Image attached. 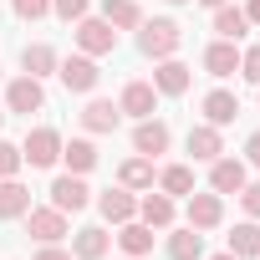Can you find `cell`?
Wrapping results in <instances>:
<instances>
[{"mask_svg": "<svg viewBox=\"0 0 260 260\" xmlns=\"http://www.w3.org/2000/svg\"><path fill=\"white\" fill-rule=\"evenodd\" d=\"M179 46H184V31H179V21L174 16H143V26H138V51L148 56V61H164V56H179Z\"/></svg>", "mask_w": 260, "mask_h": 260, "instance_id": "obj_1", "label": "cell"}, {"mask_svg": "<svg viewBox=\"0 0 260 260\" xmlns=\"http://www.w3.org/2000/svg\"><path fill=\"white\" fill-rule=\"evenodd\" d=\"M56 77H61V87H67V92H77V97H92V92H97V82H102V67H97V56L77 51V56H61Z\"/></svg>", "mask_w": 260, "mask_h": 260, "instance_id": "obj_2", "label": "cell"}, {"mask_svg": "<svg viewBox=\"0 0 260 260\" xmlns=\"http://www.w3.org/2000/svg\"><path fill=\"white\" fill-rule=\"evenodd\" d=\"M21 219H26V235H31L36 245H61V240L72 235V219H67L56 204H46V209H26Z\"/></svg>", "mask_w": 260, "mask_h": 260, "instance_id": "obj_3", "label": "cell"}, {"mask_svg": "<svg viewBox=\"0 0 260 260\" xmlns=\"http://www.w3.org/2000/svg\"><path fill=\"white\" fill-rule=\"evenodd\" d=\"M72 41H77V51H87V56H112V51H117V31H112L102 16H82L77 31H72Z\"/></svg>", "mask_w": 260, "mask_h": 260, "instance_id": "obj_4", "label": "cell"}, {"mask_svg": "<svg viewBox=\"0 0 260 260\" xmlns=\"http://www.w3.org/2000/svg\"><path fill=\"white\" fill-rule=\"evenodd\" d=\"M21 158L31 169H56L61 164V133H56V127H31L26 143H21Z\"/></svg>", "mask_w": 260, "mask_h": 260, "instance_id": "obj_5", "label": "cell"}, {"mask_svg": "<svg viewBox=\"0 0 260 260\" xmlns=\"http://www.w3.org/2000/svg\"><path fill=\"white\" fill-rule=\"evenodd\" d=\"M184 219H189L199 235L219 230V224H224V194H214V189H209V194H199V189H194V194L184 199Z\"/></svg>", "mask_w": 260, "mask_h": 260, "instance_id": "obj_6", "label": "cell"}, {"mask_svg": "<svg viewBox=\"0 0 260 260\" xmlns=\"http://www.w3.org/2000/svg\"><path fill=\"white\" fill-rule=\"evenodd\" d=\"M46 194H51V204H56L61 214H82V209L92 204V189H87V179H82V174H56Z\"/></svg>", "mask_w": 260, "mask_h": 260, "instance_id": "obj_7", "label": "cell"}, {"mask_svg": "<svg viewBox=\"0 0 260 260\" xmlns=\"http://www.w3.org/2000/svg\"><path fill=\"white\" fill-rule=\"evenodd\" d=\"M46 107V87H41V77H16L11 87H6V112H21V117H31V112H41Z\"/></svg>", "mask_w": 260, "mask_h": 260, "instance_id": "obj_8", "label": "cell"}, {"mask_svg": "<svg viewBox=\"0 0 260 260\" xmlns=\"http://www.w3.org/2000/svg\"><path fill=\"white\" fill-rule=\"evenodd\" d=\"M153 87H158V97H184L189 87H194V72L179 61V56H164V61H153V77H148Z\"/></svg>", "mask_w": 260, "mask_h": 260, "instance_id": "obj_9", "label": "cell"}, {"mask_svg": "<svg viewBox=\"0 0 260 260\" xmlns=\"http://www.w3.org/2000/svg\"><path fill=\"white\" fill-rule=\"evenodd\" d=\"M245 184H250V164H245V158L219 153V158L209 164V189H214V194H240Z\"/></svg>", "mask_w": 260, "mask_h": 260, "instance_id": "obj_10", "label": "cell"}, {"mask_svg": "<svg viewBox=\"0 0 260 260\" xmlns=\"http://www.w3.org/2000/svg\"><path fill=\"white\" fill-rule=\"evenodd\" d=\"M117 107H122V117H133V122H143V117H153L158 112V87L153 82H127L122 87V97H117Z\"/></svg>", "mask_w": 260, "mask_h": 260, "instance_id": "obj_11", "label": "cell"}, {"mask_svg": "<svg viewBox=\"0 0 260 260\" xmlns=\"http://www.w3.org/2000/svg\"><path fill=\"white\" fill-rule=\"evenodd\" d=\"M97 214H102L107 224H127V219H138V194H133V189H122V184H112V189L97 194Z\"/></svg>", "mask_w": 260, "mask_h": 260, "instance_id": "obj_12", "label": "cell"}, {"mask_svg": "<svg viewBox=\"0 0 260 260\" xmlns=\"http://www.w3.org/2000/svg\"><path fill=\"white\" fill-rule=\"evenodd\" d=\"M169 143H174V133H169V122H164V117H143V122L133 127V153H143V158L169 153Z\"/></svg>", "mask_w": 260, "mask_h": 260, "instance_id": "obj_13", "label": "cell"}, {"mask_svg": "<svg viewBox=\"0 0 260 260\" xmlns=\"http://www.w3.org/2000/svg\"><path fill=\"white\" fill-rule=\"evenodd\" d=\"M199 112H204V122L230 127V122L240 117V97H235L230 87H214V92H204V97H199Z\"/></svg>", "mask_w": 260, "mask_h": 260, "instance_id": "obj_14", "label": "cell"}, {"mask_svg": "<svg viewBox=\"0 0 260 260\" xmlns=\"http://www.w3.org/2000/svg\"><path fill=\"white\" fill-rule=\"evenodd\" d=\"M67 240H72V260H102V255L112 250V235H107L102 224H82V230H72Z\"/></svg>", "mask_w": 260, "mask_h": 260, "instance_id": "obj_15", "label": "cell"}, {"mask_svg": "<svg viewBox=\"0 0 260 260\" xmlns=\"http://www.w3.org/2000/svg\"><path fill=\"white\" fill-rule=\"evenodd\" d=\"M204 72L219 77V82L235 77V72H240V41H219V36H214V41L204 46Z\"/></svg>", "mask_w": 260, "mask_h": 260, "instance_id": "obj_16", "label": "cell"}, {"mask_svg": "<svg viewBox=\"0 0 260 260\" xmlns=\"http://www.w3.org/2000/svg\"><path fill=\"white\" fill-rule=\"evenodd\" d=\"M138 219H143L148 230H174V199H169L164 189H143V199H138Z\"/></svg>", "mask_w": 260, "mask_h": 260, "instance_id": "obj_17", "label": "cell"}, {"mask_svg": "<svg viewBox=\"0 0 260 260\" xmlns=\"http://www.w3.org/2000/svg\"><path fill=\"white\" fill-rule=\"evenodd\" d=\"M117 122H122V107L117 102L87 97V107H82V127H87V133H117Z\"/></svg>", "mask_w": 260, "mask_h": 260, "instance_id": "obj_18", "label": "cell"}, {"mask_svg": "<svg viewBox=\"0 0 260 260\" xmlns=\"http://www.w3.org/2000/svg\"><path fill=\"white\" fill-rule=\"evenodd\" d=\"M189 153H194V164H214L224 153V133L214 122H194L189 127Z\"/></svg>", "mask_w": 260, "mask_h": 260, "instance_id": "obj_19", "label": "cell"}, {"mask_svg": "<svg viewBox=\"0 0 260 260\" xmlns=\"http://www.w3.org/2000/svg\"><path fill=\"white\" fill-rule=\"evenodd\" d=\"M56 67H61L56 46H46V41H26V51H21V72H26V77H51Z\"/></svg>", "mask_w": 260, "mask_h": 260, "instance_id": "obj_20", "label": "cell"}, {"mask_svg": "<svg viewBox=\"0 0 260 260\" xmlns=\"http://www.w3.org/2000/svg\"><path fill=\"white\" fill-rule=\"evenodd\" d=\"M61 164H67V174H82L87 179L97 169V143L92 138H72V143L61 138Z\"/></svg>", "mask_w": 260, "mask_h": 260, "instance_id": "obj_21", "label": "cell"}, {"mask_svg": "<svg viewBox=\"0 0 260 260\" xmlns=\"http://www.w3.org/2000/svg\"><path fill=\"white\" fill-rule=\"evenodd\" d=\"M112 240H117V250H122V255H138V260L153 250V230H148L143 219H127V224H117V235H112Z\"/></svg>", "mask_w": 260, "mask_h": 260, "instance_id": "obj_22", "label": "cell"}, {"mask_svg": "<svg viewBox=\"0 0 260 260\" xmlns=\"http://www.w3.org/2000/svg\"><path fill=\"white\" fill-rule=\"evenodd\" d=\"M102 21L112 31H138L143 26V6L138 0H102Z\"/></svg>", "mask_w": 260, "mask_h": 260, "instance_id": "obj_23", "label": "cell"}, {"mask_svg": "<svg viewBox=\"0 0 260 260\" xmlns=\"http://www.w3.org/2000/svg\"><path fill=\"white\" fill-rule=\"evenodd\" d=\"M169 260H204V235L194 230V224H184V230H169Z\"/></svg>", "mask_w": 260, "mask_h": 260, "instance_id": "obj_24", "label": "cell"}, {"mask_svg": "<svg viewBox=\"0 0 260 260\" xmlns=\"http://www.w3.org/2000/svg\"><path fill=\"white\" fill-rule=\"evenodd\" d=\"M153 158H143V153H133V158H127L122 169H117V184L122 189H133V194H143V189H153Z\"/></svg>", "mask_w": 260, "mask_h": 260, "instance_id": "obj_25", "label": "cell"}, {"mask_svg": "<svg viewBox=\"0 0 260 260\" xmlns=\"http://www.w3.org/2000/svg\"><path fill=\"white\" fill-rule=\"evenodd\" d=\"M214 36H219V41H245V36H250V21H245V11L224 0V6L214 11Z\"/></svg>", "mask_w": 260, "mask_h": 260, "instance_id": "obj_26", "label": "cell"}, {"mask_svg": "<svg viewBox=\"0 0 260 260\" xmlns=\"http://www.w3.org/2000/svg\"><path fill=\"white\" fill-rule=\"evenodd\" d=\"M169 199H189L194 194V169L189 164H169V169H158V179H153Z\"/></svg>", "mask_w": 260, "mask_h": 260, "instance_id": "obj_27", "label": "cell"}, {"mask_svg": "<svg viewBox=\"0 0 260 260\" xmlns=\"http://www.w3.org/2000/svg\"><path fill=\"white\" fill-rule=\"evenodd\" d=\"M230 255L260 260V219H240V224L230 230Z\"/></svg>", "mask_w": 260, "mask_h": 260, "instance_id": "obj_28", "label": "cell"}, {"mask_svg": "<svg viewBox=\"0 0 260 260\" xmlns=\"http://www.w3.org/2000/svg\"><path fill=\"white\" fill-rule=\"evenodd\" d=\"M31 209V189L21 179H0V219H21Z\"/></svg>", "mask_w": 260, "mask_h": 260, "instance_id": "obj_29", "label": "cell"}, {"mask_svg": "<svg viewBox=\"0 0 260 260\" xmlns=\"http://www.w3.org/2000/svg\"><path fill=\"white\" fill-rule=\"evenodd\" d=\"M21 143H6V138H0V179H16L21 174Z\"/></svg>", "mask_w": 260, "mask_h": 260, "instance_id": "obj_30", "label": "cell"}, {"mask_svg": "<svg viewBox=\"0 0 260 260\" xmlns=\"http://www.w3.org/2000/svg\"><path fill=\"white\" fill-rule=\"evenodd\" d=\"M16 21H46L51 16V0H11Z\"/></svg>", "mask_w": 260, "mask_h": 260, "instance_id": "obj_31", "label": "cell"}, {"mask_svg": "<svg viewBox=\"0 0 260 260\" xmlns=\"http://www.w3.org/2000/svg\"><path fill=\"white\" fill-rule=\"evenodd\" d=\"M51 16L67 21V26H77V21L87 16V0H51Z\"/></svg>", "mask_w": 260, "mask_h": 260, "instance_id": "obj_32", "label": "cell"}, {"mask_svg": "<svg viewBox=\"0 0 260 260\" xmlns=\"http://www.w3.org/2000/svg\"><path fill=\"white\" fill-rule=\"evenodd\" d=\"M240 77L260 87V46H245V51H240Z\"/></svg>", "mask_w": 260, "mask_h": 260, "instance_id": "obj_33", "label": "cell"}, {"mask_svg": "<svg viewBox=\"0 0 260 260\" xmlns=\"http://www.w3.org/2000/svg\"><path fill=\"white\" fill-rule=\"evenodd\" d=\"M235 199H240V209H245V219H260V184H245V189H240Z\"/></svg>", "mask_w": 260, "mask_h": 260, "instance_id": "obj_34", "label": "cell"}, {"mask_svg": "<svg viewBox=\"0 0 260 260\" xmlns=\"http://www.w3.org/2000/svg\"><path fill=\"white\" fill-rule=\"evenodd\" d=\"M31 260H72V250H61V245H36Z\"/></svg>", "mask_w": 260, "mask_h": 260, "instance_id": "obj_35", "label": "cell"}, {"mask_svg": "<svg viewBox=\"0 0 260 260\" xmlns=\"http://www.w3.org/2000/svg\"><path fill=\"white\" fill-rule=\"evenodd\" d=\"M245 164H250V169H260V133H250V138H245Z\"/></svg>", "mask_w": 260, "mask_h": 260, "instance_id": "obj_36", "label": "cell"}, {"mask_svg": "<svg viewBox=\"0 0 260 260\" xmlns=\"http://www.w3.org/2000/svg\"><path fill=\"white\" fill-rule=\"evenodd\" d=\"M240 11H245V21H250V26H260V0H250V6H240Z\"/></svg>", "mask_w": 260, "mask_h": 260, "instance_id": "obj_37", "label": "cell"}, {"mask_svg": "<svg viewBox=\"0 0 260 260\" xmlns=\"http://www.w3.org/2000/svg\"><path fill=\"white\" fill-rule=\"evenodd\" d=\"M199 6H209V11H219V6H224V0H199Z\"/></svg>", "mask_w": 260, "mask_h": 260, "instance_id": "obj_38", "label": "cell"}, {"mask_svg": "<svg viewBox=\"0 0 260 260\" xmlns=\"http://www.w3.org/2000/svg\"><path fill=\"white\" fill-rule=\"evenodd\" d=\"M209 260H240V255H230V250H224V255H209Z\"/></svg>", "mask_w": 260, "mask_h": 260, "instance_id": "obj_39", "label": "cell"}, {"mask_svg": "<svg viewBox=\"0 0 260 260\" xmlns=\"http://www.w3.org/2000/svg\"><path fill=\"white\" fill-rule=\"evenodd\" d=\"M169 6H189V0H169Z\"/></svg>", "mask_w": 260, "mask_h": 260, "instance_id": "obj_40", "label": "cell"}, {"mask_svg": "<svg viewBox=\"0 0 260 260\" xmlns=\"http://www.w3.org/2000/svg\"><path fill=\"white\" fill-rule=\"evenodd\" d=\"M0 127H6V107H0Z\"/></svg>", "mask_w": 260, "mask_h": 260, "instance_id": "obj_41", "label": "cell"}, {"mask_svg": "<svg viewBox=\"0 0 260 260\" xmlns=\"http://www.w3.org/2000/svg\"><path fill=\"white\" fill-rule=\"evenodd\" d=\"M127 260H138V255H127Z\"/></svg>", "mask_w": 260, "mask_h": 260, "instance_id": "obj_42", "label": "cell"}]
</instances>
